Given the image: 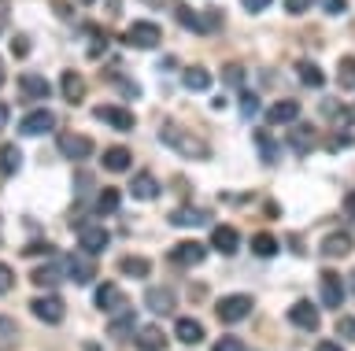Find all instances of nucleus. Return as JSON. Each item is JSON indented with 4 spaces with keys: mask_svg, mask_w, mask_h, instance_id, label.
<instances>
[{
    "mask_svg": "<svg viewBox=\"0 0 355 351\" xmlns=\"http://www.w3.org/2000/svg\"><path fill=\"white\" fill-rule=\"evenodd\" d=\"M22 167V148L19 145H0V174L4 178H15Z\"/></svg>",
    "mask_w": 355,
    "mask_h": 351,
    "instance_id": "a878e982",
    "label": "nucleus"
},
{
    "mask_svg": "<svg viewBox=\"0 0 355 351\" xmlns=\"http://www.w3.org/2000/svg\"><path fill=\"white\" fill-rule=\"evenodd\" d=\"M252 251H255L259 259H274V255H277V237H274V233H255V237H252Z\"/></svg>",
    "mask_w": 355,
    "mask_h": 351,
    "instance_id": "7c9ffc66",
    "label": "nucleus"
},
{
    "mask_svg": "<svg viewBox=\"0 0 355 351\" xmlns=\"http://www.w3.org/2000/svg\"><path fill=\"white\" fill-rule=\"evenodd\" d=\"M255 145H259V159L263 163H277V145L266 129H255Z\"/></svg>",
    "mask_w": 355,
    "mask_h": 351,
    "instance_id": "72a5a7b5",
    "label": "nucleus"
},
{
    "mask_svg": "<svg viewBox=\"0 0 355 351\" xmlns=\"http://www.w3.org/2000/svg\"><path fill=\"white\" fill-rule=\"evenodd\" d=\"M93 115H96L104 126L122 129V134H130V129L137 126V118H133L130 107H119V104H96V107H93Z\"/></svg>",
    "mask_w": 355,
    "mask_h": 351,
    "instance_id": "20e7f679",
    "label": "nucleus"
},
{
    "mask_svg": "<svg viewBox=\"0 0 355 351\" xmlns=\"http://www.w3.org/2000/svg\"><path fill=\"white\" fill-rule=\"evenodd\" d=\"M159 137L171 145L174 152H182V156H189V159H207V145L200 137H193V134H185L182 126H174V123H163V129H159Z\"/></svg>",
    "mask_w": 355,
    "mask_h": 351,
    "instance_id": "f257e3e1",
    "label": "nucleus"
},
{
    "mask_svg": "<svg viewBox=\"0 0 355 351\" xmlns=\"http://www.w3.org/2000/svg\"><path fill=\"white\" fill-rule=\"evenodd\" d=\"M288 148L296 152V156H307V152H315L318 148V129L311 126V123H293V129H288Z\"/></svg>",
    "mask_w": 355,
    "mask_h": 351,
    "instance_id": "6e6552de",
    "label": "nucleus"
},
{
    "mask_svg": "<svg viewBox=\"0 0 355 351\" xmlns=\"http://www.w3.org/2000/svg\"><path fill=\"white\" fill-rule=\"evenodd\" d=\"M166 222L178 226V229H189V226H207V222H211V211H207V207H178V211L166 215Z\"/></svg>",
    "mask_w": 355,
    "mask_h": 351,
    "instance_id": "2eb2a0df",
    "label": "nucleus"
},
{
    "mask_svg": "<svg viewBox=\"0 0 355 351\" xmlns=\"http://www.w3.org/2000/svg\"><path fill=\"white\" fill-rule=\"evenodd\" d=\"M174 336L182 340V344H200V340H204V325H200L196 318H178V322H174Z\"/></svg>",
    "mask_w": 355,
    "mask_h": 351,
    "instance_id": "393cba45",
    "label": "nucleus"
},
{
    "mask_svg": "<svg viewBox=\"0 0 355 351\" xmlns=\"http://www.w3.org/2000/svg\"><path fill=\"white\" fill-rule=\"evenodd\" d=\"M318 115L329 118V123H348V118H352L348 107H340L337 100H322V104H318Z\"/></svg>",
    "mask_w": 355,
    "mask_h": 351,
    "instance_id": "c9c22d12",
    "label": "nucleus"
},
{
    "mask_svg": "<svg viewBox=\"0 0 355 351\" xmlns=\"http://www.w3.org/2000/svg\"><path fill=\"white\" fill-rule=\"evenodd\" d=\"M82 351H104V348H100V344H96V340H89V344H85Z\"/></svg>",
    "mask_w": 355,
    "mask_h": 351,
    "instance_id": "4d7b16f0",
    "label": "nucleus"
},
{
    "mask_svg": "<svg viewBox=\"0 0 355 351\" xmlns=\"http://www.w3.org/2000/svg\"><path fill=\"white\" fill-rule=\"evenodd\" d=\"M55 129V115L49 111V107H37V111H26L19 123V134L22 137H44Z\"/></svg>",
    "mask_w": 355,
    "mask_h": 351,
    "instance_id": "423d86ee",
    "label": "nucleus"
},
{
    "mask_svg": "<svg viewBox=\"0 0 355 351\" xmlns=\"http://www.w3.org/2000/svg\"><path fill=\"white\" fill-rule=\"evenodd\" d=\"M30 311L41 318V322H49V325H60L63 322V314H67V307L60 296H37V300L30 303Z\"/></svg>",
    "mask_w": 355,
    "mask_h": 351,
    "instance_id": "9b49d317",
    "label": "nucleus"
},
{
    "mask_svg": "<svg viewBox=\"0 0 355 351\" xmlns=\"http://www.w3.org/2000/svg\"><path fill=\"white\" fill-rule=\"evenodd\" d=\"M60 93H63V100H67V104H82V100H85V78H82L78 71H63Z\"/></svg>",
    "mask_w": 355,
    "mask_h": 351,
    "instance_id": "6ab92c4d",
    "label": "nucleus"
},
{
    "mask_svg": "<svg viewBox=\"0 0 355 351\" xmlns=\"http://www.w3.org/2000/svg\"><path fill=\"white\" fill-rule=\"evenodd\" d=\"M111 244V233L107 229H100V226H85L82 233H78V248L85 251V255H100Z\"/></svg>",
    "mask_w": 355,
    "mask_h": 351,
    "instance_id": "dca6fc26",
    "label": "nucleus"
},
{
    "mask_svg": "<svg viewBox=\"0 0 355 351\" xmlns=\"http://www.w3.org/2000/svg\"><path fill=\"white\" fill-rule=\"evenodd\" d=\"M174 19H178V23H182L185 30H193V34H200V15H196L189 4H178V8H174Z\"/></svg>",
    "mask_w": 355,
    "mask_h": 351,
    "instance_id": "e433bc0d",
    "label": "nucleus"
},
{
    "mask_svg": "<svg viewBox=\"0 0 355 351\" xmlns=\"http://www.w3.org/2000/svg\"><path fill=\"white\" fill-rule=\"evenodd\" d=\"M8 115H11V107H8L4 100H0V129H4V126H8Z\"/></svg>",
    "mask_w": 355,
    "mask_h": 351,
    "instance_id": "6e6d98bb",
    "label": "nucleus"
},
{
    "mask_svg": "<svg viewBox=\"0 0 355 351\" xmlns=\"http://www.w3.org/2000/svg\"><path fill=\"white\" fill-rule=\"evenodd\" d=\"M144 307H148L152 314H174L178 300H174L171 289H148L144 292Z\"/></svg>",
    "mask_w": 355,
    "mask_h": 351,
    "instance_id": "4be33fe9",
    "label": "nucleus"
},
{
    "mask_svg": "<svg viewBox=\"0 0 355 351\" xmlns=\"http://www.w3.org/2000/svg\"><path fill=\"white\" fill-rule=\"evenodd\" d=\"M318 285H322V303H326L329 311H340L344 300H348V296H344V281H340L333 270H322Z\"/></svg>",
    "mask_w": 355,
    "mask_h": 351,
    "instance_id": "9d476101",
    "label": "nucleus"
},
{
    "mask_svg": "<svg viewBox=\"0 0 355 351\" xmlns=\"http://www.w3.org/2000/svg\"><path fill=\"white\" fill-rule=\"evenodd\" d=\"M104 48H107V30L104 26H89V45H85V52L89 56H104Z\"/></svg>",
    "mask_w": 355,
    "mask_h": 351,
    "instance_id": "473e14b6",
    "label": "nucleus"
},
{
    "mask_svg": "<svg viewBox=\"0 0 355 351\" xmlns=\"http://www.w3.org/2000/svg\"><path fill=\"white\" fill-rule=\"evenodd\" d=\"M244 4V12H252V15H259V12H266V8L274 4V0H241Z\"/></svg>",
    "mask_w": 355,
    "mask_h": 351,
    "instance_id": "49530a36",
    "label": "nucleus"
},
{
    "mask_svg": "<svg viewBox=\"0 0 355 351\" xmlns=\"http://www.w3.org/2000/svg\"><path fill=\"white\" fill-rule=\"evenodd\" d=\"M337 82L344 89H355V56H344L340 67H337Z\"/></svg>",
    "mask_w": 355,
    "mask_h": 351,
    "instance_id": "4c0bfd02",
    "label": "nucleus"
},
{
    "mask_svg": "<svg viewBox=\"0 0 355 351\" xmlns=\"http://www.w3.org/2000/svg\"><path fill=\"white\" fill-rule=\"evenodd\" d=\"M107 333L115 336V340H126L133 333V314L130 311H122L119 318H111V325H107Z\"/></svg>",
    "mask_w": 355,
    "mask_h": 351,
    "instance_id": "f704fd0d",
    "label": "nucleus"
},
{
    "mask_svg": "<svg viewBox=\"0 0 355 351\" xmlns=\"http://www.w3.org/2000/svg\"><path fill=\"white\" fill-rule=\"evenodd\" d=\"M211 248L222 251V255H237L241 248V233L233 226H215V233H211Z\"/></svg>",
    "mask_w": 355,
    "mask_h": 351,
    "instance_id": "a211bd4d",
    "label": "nucleus"
},
{
    "mask_svg": "<svg viewBox=\"0 0 355 351\" xmlns=\"http://www.w3.org/2000/svg\"><path fill=\"white\" fill-rule=\"evenodd\" d=\"M130 192L137 196V200H155V196H159V181L144 170V174H137V178L130 181Z\"/></svg>",
    "mask_w": 355,
    "mask_h": 351,
    "instance_id": "cd10ccee",
    "label": "nucleus"
},
{
    "mask_svg": "<svg viewBox=\"0 0 355 351\" xmlns=\"http://www.w3.org/2000/svg\"><path fill=\"white\" fill-rule=\"evenodd\" d=\"M222 82H226L230 89H241L244 85V67L241 63H226V67H222Z\"/></svg>",
    "mask_w": 355,
    "mask_h": 351,
    "instance_id": "58836bf2",
    "label": "nucleus"
},
{
    "mask_svg": "<svg viewBox=\"0 0 355 351\" xmlns=\"http://www.w3.org/2000/svg\"><path fill=\"white\" fill-rule=\"evenodd\" d=\"M296 74H300V82H304L307 89H322V85H326V74H322L311 60H300L296 63Z\"/></svg>",
    "mask_w": 355,
    "mask_h": 351,
    "instance_id": "c756f323",
    "label": "nucleus"
},
{
    "mask_svg": "<svg viewBox=\"0 0 355 351\" xmlns=\"http://www.w3.org/2000/svg\"><path fill=\"white\" fill-rule=\"evenodd\" d=\"M119 207H122V192L119 189H104V192L96 196V211L100 215H115Z\"/></svg>",
    "mask_w": 355,
    "mask_h": 351,
    "instance_id": "2f4dec72",
    "label": "nucleus"
},
{
    "mask_svg": "<svg viewBox=\"0 0 355 351\" xmlns=\"http://www.w3.org/2000/svg\"><path fill=\"white\" fill-rule=\"evenodd\" d=\"M96 307L100 311H122V289L115 281H104V285H96Z\"/></svg>",
    "mask_w": 355,
    "mask_h": 351,
    "instance_id": "5701e85b",
    "label": "nucleus"
},
{
    "mask_svg": "<svg viewBox=\"0 0 355 351\" xmlns=\"http://www.w3.org/2000/svg\"><path fill=\"white\" fill-rule=\"evenodd\" d=\"M119 270L126 273V278H133V281H144L152 273V259H144V255H126L119 262Z\"/></svg>",
    "mask_w": 355,
    "mask_h": 351,
    "instance_id": "bb28decb",
    "label": "nucleus"
},
{
    "mask_svg": "<svg viewBox=\"0 0 355 351\" xmlns=\"http://www.w3.org/2000/svg\"><path fill=\"white\" fill-rule=\"evenodd\" d=\"M60 278H67L63 259H49V262H41V267L30 270V281L37 285V289H52V285H60Z\"/></svg>",
    "mask_w": 355,
    "mask_h": 351,
    "instance_id": "4468645a",
    "label": "nucleus"
},
{
    "mask_svg": "<svg viewBox=\"0 0 355 351\" xmlns=\"http://www.w3.org/2000/svg\"><path fill=\"white\" fill-rule=\"evenodd\" d=\"M130 163H133L130 148H107V152H104V170H107V174H122V170H130Z\"/></svg>",
    "mask_w": 355,
    "mask_h": 351,
    "instance_id": "c85d7f7f",
    "label": "nucleus"
},
{
    "mask_svg": "<svg viewBox=\"0 0 355 351\" xmlns=\"http://www.w3.org/2000/svg\"><path fill=\"white\" fill-rule=\"evenodd\" d=\"M11 289H15V270H11L8 262H0V296L11 292Z\"/></svg>",
    "mask_w": 355,
    "mask_h": 351,
    "instance_id": "a19ab883",
    "label": "nucleus"
},
{
    "mask_svg": "<svg viewBox=\"0 0 355 351\" xmlns=\"http://www.w3.org/2000/svg\"><path fill=\"white\" fill-rule=\"evenodd\" d=\"M337 333H340V340H355V318H340Z\"/></svg>",
    "mask_w": 355,
    "mask_h": 351,
    "instance_id": "a18cd8bd",
    "label": "nucleus"
},
{
    "mask_svg": "<svg viewBox=\"0 0 355 351\" xmlns=\"http://www.w3.org/2000/svg\"><path fill=\"white\" fill-rule=\"evenodd\" d=\"M19 93L26 96V100H49L52 85L44 82L41 74H22V78H19Z\"/></svg>",
    "mask_w": 355,
    "mask_h": 351,
    "instance_id": "412c9836",
    "label": "nucleus"
},
{
    "mask_svg": "<svg viewBox=\"0 0 355 351\" xmlns=\"http://www.w3.org/2000/svg\"><path fill=\"white\" fill-rule=\"evenodd\" d=\"M44 251H52V248L37 240V244H26V248H22V255H44Z\"/></svg>",
    "mask_w": 355,
    "mask_h": 351,
    "instance_id": "603ef678",
    "label": "nucleus"
},
{
    "mask_svg": "<svg viewBox=\"0 0 355 351\" xmlns=\"http://www.w3.org/2000/svg\"><path fill=\"white\" fill-rule=\"evenodd\" d=\"M11 52H15V56H26V52H30V37H15V41H11Z\"/></svg>",
    "mask_w": 355,
    "mask_h": 351,
    "instance_id": "8fccbe9b",
    "label": "nucleus"
},
{
    "mask_svg": "<svg viewBox=\"0 0 355 351\" xmlns=\"http://www.w3.org/2000/svg\"><path fill=\"white\" fill-rule=\"evenodd\" d=\"M211 351H248V348H244L237 336H218V340H215V348H211Z\"/></svg>",
    "mask_w": 355,
    "mask_h": 351,
    "instance_id": "79ce46f5",
    "label": "nucleus"
},
{
    "mask_svg": "<svg viewBox=\"0 0 355 351\" xmlns=\"http://www.w3.org/2000/svg\"><path fill=\"white\" fill-rule=\"evenodd\" d=\"M322 4V12H329V15H344L348 12V0H318Z\"/></svg>",
    "mask_w": 355,
    "mask_h": 351,
    "instance_id": "37998d69",
    "label": "nucleus"
},
{
    "mask_svg": "<svg viewBox=\"0 0 355 351\" xmlns=\"http://www.w3.org/2000/svg\"><path fill=\"white\" fill-rule=\"evenodd\" d=\"M315 351H344V348L337 344V340H322V344H318Z\"/></svg>",
    "mask_w": 355,
    "mask_h": 351,
    "instance_id": "864d4df0",
    "label": "nucleus"
},
{
    "mask_svg": "<svg viewBox=\"0 0 355 351\" xmlns=\"http://www.w3.org/2000/svg\"><path fill=\"white\" fill-rule=\"evenodd\" d=\"M78 4H93V0H78Z\"/></svg>",
    "mask_w": 355,
    "mask_h": 351,
    "instance_id": "680f3d73",
    "label": "nucleus"
},
{
    "mask_svg": "<svg viewBox=\"0 0 355 351\" xmlns=\"http://www.w3.org/2000/svg\"><path fill=\"white\" fill-rule=\"evenodd\" d=\"M148 8H166V0H144Z\"/></svg>",
    "mask_w": 355,
    "mask_h": 351,
    "instance_id": "13d9d810",
    "label": "nucleus"
},
{
    "mask_svg": "<svg viewBox=\"0 0 355 351\" xmlns=\"http://www.w3.org/2000/svg\"><path fill=\"white\" fill-rule=\"evenodd\" d=\"M63 270H67V278H71L74 285H89L96 278V267H93V255H85L82 248L74 251V255H63Z\"/></svg>",
    "mask_w": 355,
    "mask_h": 351,
    "instance_id": "39448f33",
    "label": "nucleus"
},
{
    "mask_svg": "<svg viewBox=\"0 0 355 351\" xmlns=\"http://www.w3.org/2000/svg\"><path fill=\"white\" fill-rule=\"evenodd\" d=\"M241 111L248 115V118L259 111V100H255V93H241Z\"/></svg>",
    "mask_w": 355,
    "mask_h": 351,
    "instance_id": "c03bdc74",
    "label": "nucleus"
},
{
    "mask_svg": "<svg viewBox=\"0 0 355 351\" xmlns=\"http://www.w3.org/2000/svg\"><path fill=\"white\" fill-rule=\"evenodd\" d=\"M344 215H348V218H352V222H355V192L348 196V200H344Z\"/></svg>",
    "mask_w": 355,
    "mask_h": 351,
    "instance_id": "5fc2aeb1",
    "label": "nucleus"
},
{
    "mask_svg": "<svg viewBox=\"0 0 355 351\" xmlns=\"http://www.w3.org/2000/svg\"><path fill=\"white\" fill-rule=\"evenodd\" d=\"M252 307H255V300L248 292H233V296H222V300L215 303V314H218L222 325H237L252 314Z\"/></svg>",
    "mask_w": 355,
    "mask_h": 351,
    "instance_id": "f03ea898",
    "label": "nucleus"
},
{
    "mask_svg": "<svg viewBox=\"0 0 355 351\" xmlns=\"http://www.w3.org/2000/svg\"><path fill=\"white\" fill-rule=\"evenodd\" d=\"M318 248H322V255H326V259H344L355 248V233H348V229H333V233L322 237Z\"/></svg>",
    "mask_w": 355,
    "mask_h": 351,
    "instance_id": "1a4fd4ad",
    "label": "nucleus"
},
{
    "mask_svg": "<svg viewBox=\"0 0 355 351\" xmlns=\"http://www.w3.org/2000/svg\"><path fill=\"white\" fill-rule=\"evenodd\" d=\"M4 78H8V74H4V60H0V85H4Z\"/></svg>",
    "mask_w": 355,
    "mask_h": 351,
    "instance_id": "bf43d9fd",
    "label": "nucleus"
},
{
    "mask_svg": "<svg viewBox=\"0 0 355 351\" xmlns=\"http://www.w3.org/2000/svg\"><path fill=\"white\" fill-rule=\"evenodd\" d=\"M119 89H122V93H126V96H130V100H137V96H141V89H137V85H133V82H126V78H122V82H119Z\"/></svg>",
    "mask_w": 355,
    "mask_h": 351,
    "instance_id": "3c124183",
    "label": "nucleus"
},
{
    "mask_svg": "<svg viewBox=\"0 0 355 351\" xmlns=\"http://www.w3.org/2000/svg\"><path fill=\"white\" fill-rule=\"evenodd\" d=\"M211 82H215V78H211L207 67H185L182 71V85H185L189 93H207Z\"/></svg>",
    "mask_w": 355,
    "mask_h": 351,
    "instance_id": "b1692460",
    "label": "nucleus"
},
{
    "mask_svg": "<svg viewBox=\"0 0 355 351\" xmlns=\"http://www.w3.org/2000/svg\"><path fill=\"white\" fill-rule=\"evenodd\" d=\"M207 259V248L196 244V240H182V244L171 248V262L174 267H200Z\"/></svg>",
    "mask_w": 355,
    "mask_h": 351,
    "instance_id": "ddd939ff",
    "label": "nucleus"
},
{
    "mask_svg": "<svg viewBox=\"0 0 355 351\" xmlns=\"http://www.w3.org/2000/svg\"><path fill=\"white\" fill-rule=\"evenodd\" d=\"M300 118V104L296 100H277L266 107V123L270 126H288V123H296Z\"/></svg>",
    "mask_w": 355,
    "mask_h": 351,
    "instance_id": "aec40b11",
    "label": "nucleus"
},
{
    "mask_svg": "<svg viewBox=\"0 0 355 351\" xmlns=\"http://www.w3.org/2000/svg\"><path fill=\"white\" fill-rule=\"evenodd\" d=\"M218 26H222V12H218V8H211V12L200 15V34H218Z\"/></svg>",
    "mask_w": 355,
    "mask_h": 351,
    "instance_id": "ea45409f",
    "label": "nucleus"
},
{
    "mask_svg": "<svg viewBox=\"0 0 355 351\" xmlns=\"http://www.w3.org/2000/svg\"><path fill=\"white\" fill-rule=\"evenodd\" d=\"M93 137H85V134H60V156L63 159H71V163H82L93 156Z\"/></svg>",
    "mask_w": 355,
    "mask_h": 351,
    "instance_id": "0eeeda50",
    "label": "nucleus"
},
{
    "mask_svg": "<svg viewBox=\"0 0 355 351\" xmlns=\"http://www.w3.org/2000/svg\"><path fill=\"white\" fill-rule=\"evenodd\" d=\"M288 322H293L296 329H304V333H315L318 329V307L311 300H296L293 307H288Z\"/></svg>",
    "mask_w": 355,
    "mask_h": 351,
    "instance_id": "f8f14e48",
    "label": "nucleus"
},
{
    "mask_svg": "<svg viewBox=\"0 0 355 351\" xmlns=\"http://www.w3.org/2000/svg\"><path fill=\"white\" fill-rule=\"evenodd\" d=\"M133 344H137V351H166V333L159 325H141L133 333Z\"/></svg>",
    "mask_w": 355,
    "mask_h": 351,
    "instance_id": "f3484780",
    "label": "nucleus"
},
{
    "mask_svg": "<svg viewBox=\"0 0 355 351\" xmlns=\"http://www.w3.org/2000/svg\"><path fill=\"white\" fill-rule=\"evenodd\" d=\"M326 145H329V152H344V148L352 145V137H348V134H337V137H329Z\"/></svg>",
    "mask_w": 355,
    "mask_h": 351,
    "instance_id": "09e8293b",
    "label": "nucleus"
},
{
    "mask_svg": "<svg viewBox=\"0 0 355 351\" xmlns=\"http://www.w3.org/2000/svg\"><path fill=\"white\" fill-rule=\"evenodd\" d=\"M352 292H355V273H352Z\"/></svg>",
    "mask_w": 355,
    "mask_h": 351,
    "instance_id": "052dcab7",
    "label": "nucleus"
},
{
    "mask_svg": "<svg viewBox=\"0 0 355 351\" xmlns=\"http://www.w3.org/2000/svg\"><path fill=\"white\" fill-rule=\"evenodd\" d=\"M348 115H352V118H355V104H352V111H348Z\"/></svg>",
    "mask_w": 355,
    "mask_h": 351,
    "instance_id": "e2e57ef3",
    "label": "nucleus"
},
{
    "mask_svg": "<svg viewBox=\"0 0 355 351\" xmlns=\"http://www.w3.org/2000/svg\"><path fill=\"white\" fill-rule=\"evenodd\" d=\"M159 41H163V30L155 26V23H130L126 30V45L130 48H141V52H148V48H159Z\"/></svg>",
    "mask_w": 355,
    "mask_h": 351,
    "instance_id": "7ed1b4c3",
    "label": "nucleus"
},
{
    "mask_svg": "<svg viewBox=\"0 0 355 351\" xmlns=\"http://www.w3.org/2000/svg\"><path fill=\"white\" fill-rule=\"evenodd\" d=\"M307 8H311V0H285V12L288 15H304Z\"/></svg>",
    "mask_w": 355,
    "mask_h": 351,
    "instance_id": "de8ad7c7",
    "label": "nucleus"
}]
</instances>
